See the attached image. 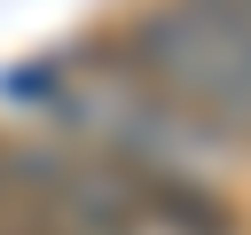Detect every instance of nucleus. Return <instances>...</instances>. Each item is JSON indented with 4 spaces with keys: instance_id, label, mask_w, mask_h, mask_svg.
Masks as SVG:
<instances>
[{
    "instance_id": "obj_1",
    "label": "nucleus",
    "mask_w": 251,
    "mask_h": 235,
    "mask_svg": "<svg viewBox=\"0 0 251 235\" xmlns=\"http://www.w3.org/2000/svg\"><path fill=\"white\" fill-rule=\"evenodd\" d=\"M126 55H133V70H141L180 118H196L212 141H251V47H243V31H227V24H212L204 8L173 0V8L133 16Z\"/></svg>"
},
{
    "instance_id": "obj_2",
    "label": "nucleus",
    "mask_w": 251,
    "mask_h": 235,
    "mask_svg": "<svg viewBox=\"0 0 251 235\" xmlns=\"http://www.w3.org/2000/svg\"><path fill=\"white\" fill-rule=\"evenodd\" d=\"M118 188L133 196L141 227H165V235H235V212L220 188H204L196 172H180L173 157H149V149H102Z\"/></svg>"
},
{
    "instance_id": "obj_3",
    "label": "nucleus",
    "mask_w": 251,
    "mask_h": 235,
    "mask_svg": "<svg viewBox=\"0 0 251 235\" xmlns=\"http://www.w3.org/2000/svg\"><path fill=\"white\" fill-rule=\"evenodd\" d=\"M188 8H204L212 24H227V31H243V39H251V0H188Z\"/></svg>"
},
{
    "instance_id": "obj_4",
    "label": "nucleus",
    "mask_w": 251,
    "mask_h": 235,
    "mask_svg": "<svg viewBox=\"0 0 251 235\" xmlns=\"http://www.w3.org/2000/svg\"><path fill=\"white\" fill-rule=\"evenodd\" d=\"M0 235H16V227H8V219H0Z\"/></svg>"
}]
</instances>
